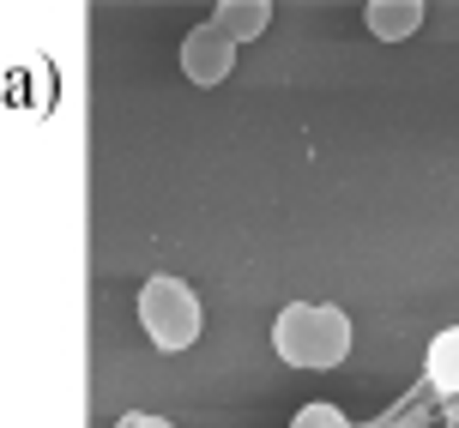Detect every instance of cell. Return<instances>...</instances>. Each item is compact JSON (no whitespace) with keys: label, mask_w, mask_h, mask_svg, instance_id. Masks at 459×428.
I'll list each match as a JSON object with an SVG mask.
<instances>
[{"label":"cell","mask_w":459,"mask_h":428,"mask_svg":"<svg viewBox=\"0 0 459 428\" xmlns=\"http://www.w3.org/2000/svg\"><path fill=\"white\" fill-rule=\"evenodd\" d=\"M351 344H357V326L339 302H284L273 320V356L284 368H308V374L339 368Z\"/></svg>","instance_id":"1"},{"label":"cell","mask_w":459,"mask_h":428,"mask_svg":"<svg viewBox=\"0 0 459 428\" xmlns=\"http://www.w3.org/2000/svg\"><path fill=\"white\" fill-rule=\"evenodd\" d=\"M139 326H145V338L158 344L163 356H176V350H194L200 332H206V308H200V290L182 284V278H145L139 284Z\"/></svg>","instance_id":"2"},{"label":"cell","mask_w":459,"mask_h":428,"mask_svg":"<svg viewBox=\"0 0 459 428\" xmlns=\"http://www.w3.org/2000/svg\"><path fill=\"white\" fill-rule=\"evenodd\" d=\"M230 67H236V43H230L218 24H194L182 37V79L187 85H224Z\"/></svg>","instance_id":"3"},{"label":"cell","mask_w":459,"mask_h":428,"mask_svg":"<svg viewBox=\"0 0 459 428\" xmlns=\"http://www.w3.org/2000/svg\"><path fill=\"white\" fill-rule=\"evenodd\" d=\"M363 24L375 43H405V37L423 30V0H368Z\"/></svg>","instance_id":"4"},{"label":"cell","mask_w":459,"mask_h":428,"mask_svg":"<svg viewBox=\"0 0 459 428\" xmlns=\"http://www.w3.org/2000/svg\"><path fill=\"white\" fill-rule=\"evenodd\" d=\"M212 24H218L230 43L242 48V43H254V37H266L273 6H266V0H218V6H212Z\"/></svg>","instance_id":"5"},{"label":"cell","mask_w":459,"mask_h":428,"mask_svg":"<svg viewBox=\"0 0 459 428\" xmlns=\"http://www.w3.org/2000/svg\"><path fill=\"white\" fill-rule=\"evenodd\" d=\"M429 381H436V392H459V326L429 344Z\"/></svg>","instance_id":"6"},{"label":"cell","mask_w":459,"mask_h":428,"mask_svg":"<svg viewBox=\"0 0 459 428\" xmlns=\"http://www.w3.org/2000/svg\"><path fill=\"white\" fill-rule=\"evenodd\" d=\"M290 428H351V416H344L339 405H326V398H315V405H302L297 416H290Z\"/></svg>","instance_id":"7"},{"label":"cell","mask_w":459,"mask_h":428,"mask_svg":"<svg viewBox=\"0 0 459 428\" xmlns=\"http://www.w3.org/2000/svg\"><path fill=\"white\" fill-rule=\"evenodd\" d=\"M115 428H176L169 416H145V410H134V416H121Z\"/></svg>","instance_id":"8"}]
</instances>
